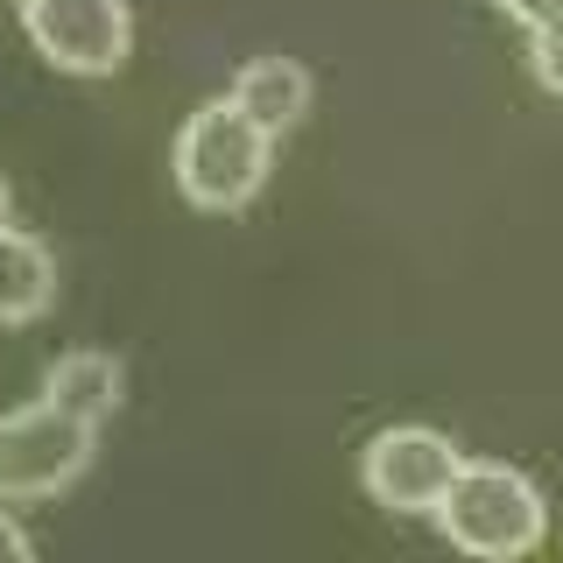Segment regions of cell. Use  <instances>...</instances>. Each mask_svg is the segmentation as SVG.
<instances>
[{"instance_id":"6da1fadb","label":"cell","mask_w":563,"mask_h":563,"mask_svg":"<svg viewBox=\"0 0 563 563\" xmlns=\"http://www.w3.org/2000/svg\"><path fill=\"white\" fill-rule=\"evenodd\" d=\"M268 163H275V134L261 128L246 106L225 92V99H205L198 113L176 128V190H184L198 211H240L261 198L268 184Z\"/></svg>"},{"instance_id":"7a4b0ae2","label":"cell","mask_w":563,"mask_h":563,"mask_svg":"<svg viewBox=\"0 0 563 563\" xmlns=\"http://www.w3.org/2000/svg\"><path fill=\"white\" fill-rule=\"evenodd\" d=\"M437 528H444L451 550L507 563V556L542 550V536H550V500H542V486L528 479V472L493 465V457H465V472L451 479L444 507H437Z\"/></svg>"},{"instance_id":"3957f363","label":"cell","mask_w":563,"mask_h":563,"mask_svg":"<svg viewBox=\"0 0 563 563\" xmlns=\"http://www.w3.org/2000/svg\"><path fill=\"white\" fill-rule=\"evenodd\" d=\"M99 430L57 401H29V409L0 416V500H49L92 465Z\"/></svg>"},{"instance_id":"277c9868","label":"cell","mask_w":563,"mask_h":563,"mask_svg":"<svg viewBox=\"0 0 563 563\" xmlns=\"http://www.w3.org/2000/svg\"><path fill=\"white\" fill-rule=\"evenodd\" d=\"M22 35L70 78H113L134 49V14L128 0H22Z\"/></svg>"},{"instance_id":"5b68a950","label":"cell","mask_w":563,"mask_h":563,"mask_svg":"<svg viewBox=\"0 0 563 563\" xmlns=\"http://www.w3.org/2000/svg\"><path fill=\"white\" fill-rule=\"evenodd\" d=\"M457 472H465V457H457V444L444 430H430V422L380 430L360 457V486L374 493V507H387V515H437Z\"/></svg>"},{"instance_id":"8992f818","label":"cell","mask_w":563,"mask_h":563,"mask_svg":"<svg viewBox=\"0 0 563 563\" xmlns=\"http://www.w3.org/2000/svg\"><path fill=\"white\" fill-rule=\"evenodd\" d=\"M57 303V254L22 225H0V331L35 324Z\"/></svg>"},{"instance_id":"52a82bcc","label":"cell","mask_w":563,"mask_h":563,"mask_svg":"<svg viewBox=\"0 0 563 563\" xmlns=\"http://www.w3.org/2000/svg\"><path fill=\"white\" fill-rule=\"evenodd\" d=\"M43 395L99 430V422H113L120 395H128V366H120L113 352H64V360L43 374Z\"/></svg>"},{"instance_id":"ba28073f","label":"cell","mask_w":563,"mask_h":563,"mask_svg":"<svg viewBox=\"0 0 563 563\" xmlns=\"http://www.w3.org/2000/svg\"><path fill=\"white\" fill-rule=\"evenodd\" d=\"M233 99H240L268 134H289L296 120L310 113V70L296 64V57H254V64H240Z\"/></svg>"},{"instance_id":"9c48e42d","label":"cell","mask_w":563,"mask_h":563,"mask_svg":"<svg viewBox=\"0 0 563 563\" xmlns=\"http://www.w3.org/2000/svg\"><path fill=\"white\" fill-rule=\"evenodd\" d=\"M528 70H536L542 92L563 99V14H556V22H542V29H528Z\"/></svg>"},{"instance_id":"30bf717a","label":"cell","mask_w":563,"mask_h":563,"mask_svg":"<svg viewBox=\"0 0 563 563\" xmlns=\"http://www.w3.org/2000/svg\"><path fill=\"white\" fill-rule=\"evenodd\" d=\"M493 8H500L507 22H521V29H542V22L563 14V0H493Z\"/></svg>"},{"instance_id":"8fae6325","label":"cell","mask_w":563,"mask_h":563,"mask_svg":"<svg viewBox=\"0 0 563 563\" xmlns=\"http://www.w3.org/2000/svg\"><path fill=\"white\" fill-rule=\"evenodd\" d=\"M29 550H35V542H29V528L8 515V500H0V563H29Z\"/></svg>"},{"instance_id":"7c38bea8","label":"cell","mask_w":563,"mask_h":563,"mask_svg":"<svg viewBox=\"0 0 563 563\" xmlns=\"http://www.w3.org/2000/svg\"><path fill=\"white\" fill-rule=\"evenodd\" d=\"M8 211H14V184L0 176V225H8Z\"/></svg>"}]
</instances>
